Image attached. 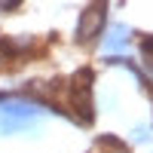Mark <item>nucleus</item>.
<instances>
[{"instance_id":"f257e3e1","label":"nucleus","mask_w":153,"mask_h":153,"mask_svg":"<svg viewBox=\"0 0 153 153\" xmlns=\"http://www.w3.org/2000/svg\"><path fill=\"white\" fill-rule=\"evenodd\" d=\"M101 22H104V6H89L80 16V31H76L80 43H89L92 37L101 34Z\"/></svg>"}]
</instances>
